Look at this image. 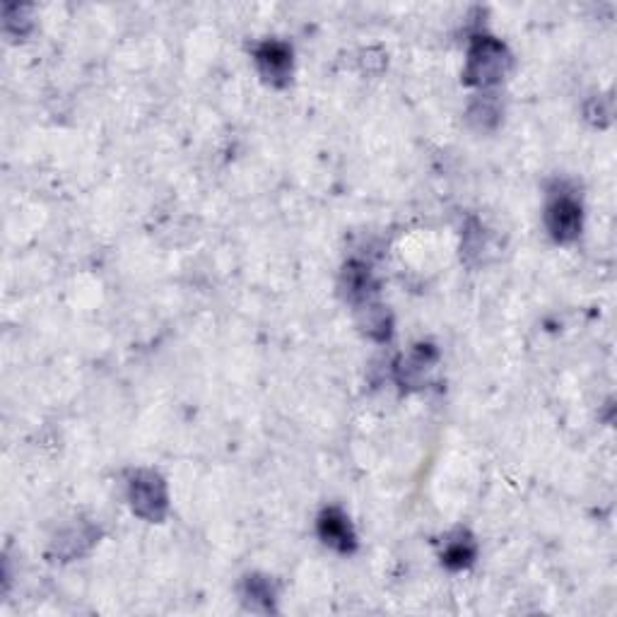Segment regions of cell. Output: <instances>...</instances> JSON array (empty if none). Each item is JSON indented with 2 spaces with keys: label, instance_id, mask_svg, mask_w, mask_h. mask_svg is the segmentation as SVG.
<instances>
[{
  "label": "cell",
  "instance_id": "obj_1",
  "mask_svg": "<svg viewBox=\"0 0 617 617\" xmlns=\"http://www.w3.org/2000/svg\"><path fill=\"white\" fill-rule=\"evenodd\" d=\"M511 68V54L502 41L490 37V34H480L473 39L468 49V63H466V78L468 85L473 87H492L504 80L507 70Z\"/></svg>",
  "mask_w": 617,
  "mask_h": 617
},
{
  "label": "cell",
  "instance_id": "obj_2",
  "mask_svg": "<svg viewBox=\"0 0 617 617\" xmlns=\"http://www.w3.org/2000/svg\"><path fill=\"white\" fill-rule=\"evenodd\" d=\"M128 499H131V507L140 519L157 524V521H162L164 516H167V485H164L160 473H155V470H138V473L131 475Z\"/></svg>",
  "mask_w": 617,
  "mask_h": 617
},
{
  "label": "cell",
  "instance_id": "obj_3",
  "mask_svg": "<svg viewBox=\"0 0 617 617\" xmlns=\"http://www.w3.org/2000/svg\"><path fill=\"white\" fill-rule=\"evenodd\" d=\"M581 222H584V213H581V203L572 193H555L550 198L548 208H545V225L552 239L560 244H569L581 234Z\"/></svg>",
  "mask_w": 617,
  "mask_h": 617
},
{
  "label": "cell",
  "instance_id": "obj_4",
  "mask_svg": "<svg viewBox=\"0 0 617 617\" xmlns=\"http://www.w3.org/2000/svg\"><path fill=\"white\" fill-rule=\"evenodd\" d=\"M256 63L270 85L282 87L292 75V49L278 39H268L256 49Z\"/></svg>",
  "mask_w": 617,
  "mask_h": 617
},
{
  "label": "cell",
  "instance_id": "obj_5",
  "mask_svg": "<svg viewBox=\"0 0 617 617\" xmlns=\"http://www.w3.org/2000/svg\"><path fill=\"white\" fill-rule=\"evenodd\" d=\"M319 536L328 548L338 552H352L357 548V538L355 531H352L348 516L336 507L326 509L319 516Z\"/></svg>",
  "mask_w": 617,
  "mask_h": 617
},
{
  "label": "cell",
  "instance_id": "obj_6",
  "mask_svg": "<svg viewBox=\"0 0 617 617\" xmlns=\"http://www.w3.org/2000/svg\"><path fill=\"white\" fill-rule=\"evenodd\" d=\"M442 560L449 569H466L475 560V543L466 531H456L446 540Z\"/></svg>",
  "mask_w": 617,
  "mask_h": 617
},
{
  "label": "cell",
  "instance_id": "obj_7",
  "mask_svg": "<svg viewBox=\"0 0 617 617\" xmlns=\"http://www.w3.org/2000/svg\"><path fill=\"white\" fill-rule=\"evenodd\" d=\"M242 596L249 608L273 610L275 589H273V584H270V579L266 577H258V574H254V577H246L244 586H242Z\"/></svg>",
  "mask_w": 617,
  "mask_h": 617
},
{
  "label": "cell",
  "instance_id": "obj_8",
  "mask_svg": "<svg viewBox=\"0 0 617 617\" xmlns=\"http://www.w3.org/2000/svg\"><path fill=\"white\" fill-rule=\"evenodd\" d=\"M29 8L25 5H5L3 13V27L8 34H15V37H25L27 29L32 27V20L27 17Z\"/></svg>",
  "mask_w": 617,
  "mask_h": 617
},
{
  "label": "cell",
  "instance_id": "obj_9",
  "mask_svg": "<svg viewBox=\"0 0 617 617\" xmlns=\"http://www.w3.org/2000/svg\"><path fill=\"white\" fill-rule=\"evenodd\" d=\"M497 116H499L497 104L490 102V99H478V102L470 107V119L478 121L480 128H487L492 126V123H497Z\"/></svg>",
  "mask_w": 617,
  "mask_h": 617
}]
</instances>
